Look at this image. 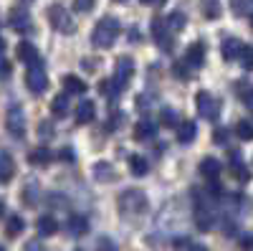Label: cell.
Here are the masks:
<instances>
[{
    "label": "cell",
    "mask_w": 253,
    "mask_h": 251,
    "mask_svg": "<svg viewBox=\"0 0 253 251\" xmlns=\"http://www.w3.org/2000/svg\"><path fill=\"white\" fill-rule=\"evenodd\" d=\"M119 31H122V26H119V20L114 15L101 18L96 23V28H94V33H91V44L96 49H112L117 44V38H119Z\"/></svg>",
    "instance_id": "1"
},
{
    "label": "cell",
    "mask_w": 253,
    "mask_h": 251,
    "mask_svg": "<svg viewBox=\"0 0 253 251\" xmlns=\"http://www.w3.org/2000/svg\"><path fill=\"white\" fill-rule=\"evenodd\" d=\"M117 203H119V211L126 213V216H142L147 211V205H150V203H147V196L142 191H137V188L122 191L119 198H117Z\"/></svg>",
    "instance_id": "2"
},
{
    "label": "cell",
    "mask_w": 253,
    "mask_h": 251,
    "mask_svg": "<svg viewBox=\"0 0 253 251\" xmlns=\"http://www.w3.org/2000/svg\"><path fill=\"white\" fill-rule=\"evenodd\" d=\"M26 87L31 89V94H43L48 89V74H46V66L43 61H33L28 64V71H26Z\"/></svg>",
    "instance_id": "3"
},
{
    "label": "cell",
    "mask_w": 253,
    "mask_h": 251,
    "mask_svg": "<svg viewBox=\"0 0 253 251\" xmlns=\"http://www.w3.org/2000/svg\"><path fill=\"white\" fill-rule=\"evenodd\" d=\"M152 38L157 41V46L162 49V51H172V46H175V38H172V28H170V23H167V18H152Z\"/></svg>",
    "instance_id": "4"
},
{
    "label": "cell",
    "mask_w": 253,
    "mask_h": 251,
    "mask_svg": "<svg viewBox=\"0 0 253 251\" xmlns=\"http://www.w3.org/2000/svg\"><path fill=\"white\" fill-rule=\"evenodd\" d=\"M48 20H51V26L58 31V33H74L76 31V23H74V18L71 13L63 8V5H51L48 8Z\"/></svg>",
    "instance_id": "5"
},
{
    "label": "cell",
    "mask_w": 253,
    "mask_h": 251,
    "mask_svg": "<svg viewBox=\"0 0 253 251\" xmlns=\"http://www.w3.org/2000/svg\"><path fill=\"white\" fill-rule=\"evenodd\" d=\"M195 104H198V114L203 117V119H210V122H215L218 117H220V104H218V99L210 94V92H198V97H195Z\"/></svg>",
    "instance_id": "6"
},
{
    "label": "cell",
    "mask_w": 253,
    "mask_h": 251,
    "mask_svg": "<svg viewBox=\"0 0 253 251\" xmlns=\"http://www.w3.org/2000/svg\"><path fill=\"white\" fill-rule=\"evenodd\" d=\"M5 127H8V132L15 137V140H20L26 135V112L18 107V104H13V107L8 109V114H5Z\"/></svg>",
    "instance_id": "7"
},
{
    "label": "cell",
    "mask_w": 253,
    "mask_h": 251,
    "mask_svg": "<svg viewBox=\"0 0 253 251\" xmlns=\"http://www.w3.org/2000/svg\"><path fill=\"white\" fill-rule=\"evenodd\" d=\"M8 23L18 33H31L33 31V18H31V13L26 8H13L10 15H8Z\"/></svg>",
    "instance_id": "8"
},
{
    "label": "cell",
    "mask_w": 253,
    "mask_h": 251,
    "mask_svg": "<svg viewBox=\"0 0 253 251\" xmlns=\"http://www.w3.org/2000/svg\"><path fill=\"white\" fill-rule=\"evenodd\" d=\"M132 76H134V61L126 58V56H122V58L117 61V66H114V79H117V84L124 89L126 84L132 81Z\"/></svg>",
    "instance_id": "9"
},
{
    "label": "cell",
    "mask_w": 253,
    "mask_h": 251,
    "mask_svg": "<svg viewBox=\"0 0 253 251\" xmlns=\"http://www.w3.org/2000/svg\"><path fill=\"white\" fill-rule=\"evenodd\" d=\"M185 64L190 66V69H200L203 64H205V46L200 44V41H195V44H190L187 46V51H185Z\"/></svg>",
    "instance_id": "10"
},
{
    "label": "cell",
    "mask_w": 253,
    "mask_h": 251,
    "mask_svg": "<svg viewBox=\"0 0 253 251\" xmlns=\"http://www.w3.org/2000/svg\"><path fill=\"white\" fill-rule=\"evenodd\" d=\"M213 211L205 205V203H195V226L200 228V231H210L213 228Z\"/></svg>",
    "instance_id": "11"
},
{
    "label": "cell",
    "mask_w": 253,
    "mask_h": 251,
    "mask_svg": "<svg viewBox=\"0 0 253 251\" xmlns=\"http://www.w3.org/2000/svg\"><path fill=\"white\" fill-rule=\"evenodd\" d=\"M66 231H69V236H74V239H79V236H84V234H89V218L74 213V216L66 221Z\"/></svg>",
    "instance_id": "12"
},
{
    "label": "cell",
    "mask_w": 253,
    "mask_h": 251,
    "mask_svg": "<svg viewBox=\"0 0 253 251\" xmlns=\"http://www.w3.org/2000/svg\"><path fill=\"white\" fill-rule=\"evenodd\" d=\"M243 49H246V46L241 44V41L230 36V38H225V41H223V46H220V56H223L225 61H236V58L243 53Z\"/></svg>",
    "instance_id": "13"
},
{
    "label": "cell",
    "mask_w": 253,
    "mask_h": 251,
    "mask_svg": "<svg viewBox=\"0 0 253 251\" xmlns=\"http://www.w3.org/2000/svg\"><path fill=\"white\" fill-rule=\"evenodd\" d=\"M96 119V104L91 99H84L76 107V124H89Z\"/></svg>",
    "instance_id": "14"
},
{
    "label": "cell",
    "mask_w": 253,
    "mask_h": 251,
    "mask_svg": "<svg viewBox=\"0 0 253 251\" xmlns=\"http://www.w3.org/2000/svg\"><path fill=\"white\" fill-rule=\"evenodd\" d=\"M223 173V165L215 160V157H203L200 160V175L208 178V180H218Z\"/></svg>",
    "instance_id": "15"
},
{
    "label": "cell",
    "mask_w": 253,
    "mask_h": 251,
    "mask_svg": "<svg viewBox=\"0 0 253 251\" xmlns=\"http://www.w3.org/2000/svg\"><path fill=\"white\" fill-rule=\"evenodd\" d=\"M228 170L238 183H248L251 180V170H248V165H243L238 152H233V162H228Z\"/></svg>",
    "instance_id": "16"
},
{
    "label": "cell",
    "mask_w": 253,
    "mask_h": 251,
    "mask_svg": "<svg viewBox=\"0 0 253 251\" xmlns=\"http://www.w3.org/2000/svg\"><path fill=\"white\" fill-rule=\"evenodd\" d=\"M157 135V124L152 119H139L134 124V140L137 142H144V140H152Z\"/></svg>",
    "instance_id": "17"
},
{
    "label": "cell",
    "mask_w": 253,
    "mask_h": 251,
    "mask_svg": "<svg viewBox=\"0 0 253 251\" xmlns=\"http://www.w3.org/2000/svg\"><path fill=\"white\" fill-rule=\"evenodd\" d=\"M195 137H198V124L193 119H185L177 124V142L180 145H190Z\"/></svg>",
    "instance_id": "18"
},
{
    "label": "cell",
    "mask_w": 253,
    "mask_h": 251,
    "mask_svg": "<svg viewBox=\"0 0 253 251\" xmlns=\"http://www.w3.org/2000/svg\"><path fill=\"white\" fill-rule=\"evenodd\" d=\"M15 175V160L8 152H0V183H10Z\"/></svg>",
    "instance_id": "19"
},
{
    "label": "cell",
    "mask_w": 253,
    "mask_h": 251,
    "mask_svg": "<svg viewBox=\"0 0 253 251\" xmlns=\"http://www.w3.org/2000/svg\"><path fill=\"white\" fill-rule=\"evenodd\" d=\"M51 160H53V152L46 148V145H41V148H36V150L28 155V162L36 165V167H46Z\"/></svg>",
    "instance_id": "20"
},
{
    "label": "cell",
    "mask_w": 253,
    "mask_h": 251,
    "mask_svg": "<svg viewBox=\"0 0 253 251\" xmlns=\"http://www.w3.org/2000/svg\"><path fill=\"white\" fill-rule=\"evenodd\" d=\"M71 109V101H69V92H63V94H56L53 101H51V112L53 117H66Z\"/></svg>",
    "instance_id": "21"
},
{
    "label": "cell",
    "mask_w": 253,
    "mask_h": 251,
    "mask_svg": "<svg viewBox=\"0 0 253 251\" xmlns=\"http://www.w3.org/2000/svg\"><path fill=\"white\" fill-rule=\"evenodd\" d=\"M18 58L23 61V64H33V61H38L41 56H38V49L33 46V44H28V41H23V44H18Z\"/></svg>",
    "instance_id": "22"
},
{
    "label": "cell",
    "mask_w": 253,
    "mask_h": 251,
    "mask_svg": "<svg viewBox=\"0 0 253 251\" xmlns=\"http://www.w3.org/2000/svg\"><path fill=\"white\" fill-rule=\"evenodd\" d=\"M129 170L134 178H144L147 173H150V162H147L144 155H132L129 157Z\"/></svg>",
    "instance_id": "23"
},
{
    "label": "cell",
    "mask_w": 253,
    "mask_h": 251,
    "mask_svg": "<svg viewBox=\"0 0 253 251\" xmlns=\"http://www.w3.org/2000/svg\"><path fill=\"white\" fill-rule=\"evenodd\" d=\"M36 228H38L41 236H53V234L58 231V221H56L53 216H41L38 223H36Z\"/></svg>",
    "instance_id": "24"
},
{
    "label": "cell",
    "mask_w": 253,
    "mask_h": 251,
    "mask_svg": "<svg viewBox=\"0 0 253 251\" xmlns=\"http://www.w3.org/2000/svg\"><path fill=\"white\" fill-rule=\"evenodd\" d=\"M124 89L119 87V84H117V79L112 76V79H104L101 84H99V94L101 97H109V99H117L119 94H122Z\"/></svg>",
    "instance_id": "25"
},
{
    "label": "cell",
    "mask_w": 253,
    "mask_h": 251,
    "mask_svg": "<svg viewBox=\"0 0 253 251\" xmlns=\"http://www.w3.org/2000/svg\"><path fill=\"white\" fill-rule=\"evenodd\" d=\"M63 89H66L69 94H84V92H86V81L74 76V74H69V76H63Z\"/></svg>",
    "instance_id": "26"
},
{
    "label": "cell",
    "mask_w": 253,
    "mask_h": 251,
    "mask_svg": "<svg viewBox=\"0 0 253 251\" xmlns=\"http://www.w3.org/2000/svg\"><path fill=\"white\" fill-rule=\"evenodd\" d=\"M236 135H238V140L251 142V140H253V122H251V119H241V122L236 124Z\"/></svg>",
    "instance_id": "27"
},
{
    "label": "cell",
    "mask_w": 253,
    "mask_h": 251,
    "mask_svg": "<svg viewBox=\"0 0 253 251\" xmlns=\"http://www.w3.org/2000/svg\"><path fill=\"white\" fill-rule=\"evenodd\" d=\"M23 228H26L23 218H20V216H10V218H8V228H5V234H8L10 239H15V236L23 234Z\"/></svg>",
    "instance_id": "28"
},
{
    "label": "cell",
    "mask_w": 253,
    "mask_h": 251,
    "mask_svg": "<svg viewBox=\"0 0 253 251\" xmlns=\"http://www.w3.org/2000/svg\"><path fill=\"white\" fill-rule=\"evenodd\" d=\"M94 175H96L99 180H114V178H117V173L112 170L109 162H96V165H94Z\"/></svg>",
    "instance_id": "29"
},
{
    "label": "cell",
    "mask_w": 253,
    "mask_h": 251,
    "mask_svg": "<svg viewBox=\"0 0 253 251\" xmlns=\"http://www.w3.org/2000/svg\"><path fill=\"white\" fill-rule=\"evenodd\" d=\"M167 23H170V28H172L175 33H180V31L185 28V23H187V18H185L182 10H175V13L167 15Z\"/></svg>",
    "instance_id": "30"
},
{
    "label": "cell",
    "mask_w": 253,
    "mask_h": 251,
    "mask_svg": "<svg viewBox=\"0 0 253 251\" xmlns=\"http://www.w3.org/2000/svg\"><path fill=\"white\" fill-rule=\"evenodd\" d=\"M236 92H238V97L246 101V107H251V109H253V87H251V84H246V81H238Z\"/></svg>",
    "instance_id": "31"
},
{
    "label": "cell",
    "mask_w": 253,
    "mask_h": 251,
    "mask_svg": "<svg viewBox=\"0 0 253 251\" xmlns=\"http://www.w3.org/2000/svg\"><path fill=\"white\" fill-rule=\"evenodd\" d=\"M160 122H162V127H177V124H180L175 109H162L160 112Z\"/></svg>",
    "instance_id": "32"
},
{
    "label": "cell",
    "mask_w": 253,
    "mask_h": 251,
    "mask_svg": "<svg viewBox=\"0 0 253 251\" xmlns=\"http://www.w3.org/2000/svg\"><path fill=\"white\" fill-rule=\"evenodd\" d=\"M203 13H205V18H220V5H218V0H205L203 3Z\"/></svg>",
    "instance_id": "33"
},
{
    "label": "cell",
    "mask_w": 253,
    "mask_h": 251,
    "mask_svg": "<svg viewBox=\"0 0 253 251\" xmlns=\"http://www.w3.org/2000/svg\"><path fill=\"white\" fill-rule=\"evenodd\" d=\"M241 66H243L246 71H253V49H251V46L243 49V53H241Z\"/></svg>",
    "instance_id": "34"
},
{
    "label": "cell",
    "mask_w": 253,
    "mask_h": 251,
    "mask_svg": "<svg viewBox=\"0 0 253 251\" xmlns=\"http://www.w3.org/2000/svg\"><path fill=\"white\" fill-rule=\"evenodd\" d=\"M96 251H119V249H117V244H114L112 239L101 236V239L96 241Z\"/></svg>",
    "instance_id": "35"
},
{
    "label": "cell",
    "mask_w": 253,
    "mask_h": 251,
    "mask_svg": "<svg viewBox=\"0 0 253 251\" xmlns=\"http://www.w3.org/2000/svg\"><path fill=\"white\" fill-rule=\"evenodd\" d=\"M74 8H76L79 13H89V10L94 8V0H74Z\"/></svg>",
    "instance_id": "36"
},
{
    "label": "cell",
    "mask_w": 253,
    "mask_h": 251,
    "mask_svg": "<svg viewBox=\"0 0 253 251\" xmlns=\"http://www.w3.org/2000/svg\"><path fill=\"white\" fill-rule=\"evenodd\" d=\"M38 135H41V137H51V135H53V127H51V122H41V127H38Z\"/></svg>",
    "instance_id": "37"
},
{
    "label": "cell",
    "mask_w": 253,
    "mask_h": 251,
    "mask_svg": "<svg viewBox=\"0 0 253 251\" xmlns=\"http://www.w3.org/2000/svg\"><path fill=\"white\" fill-rule=\"evenodd\" d=\"M213 140H215V145H225L228 142V130H215Z\"/></svg>",
    "instance_id": "38"
},
{
    "label": "cell",
    "mask_w": 253,
    "mask_h": 251,
    "mask_svg": "<svg viewBox=\"0 0 253 251\" xmlns=\"http://www.w3.org/2000/svg\"><path fill=\"white\" fill-rule=\"evenodd\" d=\"M230 8H233V13H236V15H243V13H246L243 0H233V3H230Z\"/></svg>",
    "instance_id": "39"
},
{
    "label": "cell",
    "mask_w": 253,
    "mask_h": 251,
    "mask_svg": "<svg viewBox=\"0 0 253 251\" xmlns=\"http://www.w3.org/2000/svg\"><path fill=\"white\" fill-rule=\"evenodd\" d=\"M142 5H150V8H160V5H165L167 0H139Z\"/></svg>",
    "instance_id": "40"
},
{
    "label": "cell",
    "mask_w": 253,
    "mask_h": 251,
    "mask_svg": "<svg viewBox=\"0 0 253 251\" xmlns=\"http://www.w3.org/2000/svg\"><path fill=\"white\" fill-rule=\"evenodd\" d=\"M241 249H243V251H253V236H246V239L241 241Z\"/></svg>",
    "instance_id": "41"
},
{
    "label": "cell",
    "mask_w": 253,
    "mask_h": 251,
    "mask_svg": "<svg viewBox=\"0 0 253 251\" xmlns=\"http://www.w3.org/2000/svg\"><path fill=\"white\" fill-rule=\"evenodd\" d=\"M0 76H10V64L8 61H0Z\"/></svg>",
    "instance_id": "42"
},
{
    "label": "cell",
    "mask_w": 253,
    "mask_h": 251,
    "mask_svg": "<svg viewBox=\"0 0 253 251\" xmlns=\"http://www.w3.org/2000/svg\"><path fill=\"white\" fill-rule=\"evenodd\" d=\"M185 251H208V246H203V244H187Z\"/></svg>",
    "instance_id": "43"
},
{
    "label": "cell",
    "mask_w": 253,
    "mask_h": 251,
    "mask_svg": "<svg viewBox=\"0 0 253 251\" xmlns=\"http://www.w3.org/2000/svg\"><path fill=\"white\" fill-rule=\"evenodd\" d=\"M26 251H43V246H41L38 241H31V244L26 246Z\"/></svg>",
    "instance_id": "44"
},
{
    "label": "cell",
    "mask_w": 253,
    "mask_h": 251,
    "mask_svg": "<svg viewBox=\"0 0 253 251\" xmlns=\"http://www.w3.org/2000/svg\"><path fill=\"white\" fill-rule=\"evenodd\" d=\"M58 157H61V160H74V152H71V150H61Z\"/></svg>",
    "instance_id": "45"
},
{
    "label": "cell",
    "mask_w": 253,
    "mask_h": 251,
    "mask_svg": "<svg viewBox=\"0 0 253 251\" xmlns=\"http://www.w3.org/2000/svg\"><path fill=\"white\" fill-rule=\"evenodd\" d=\"M3 211H5V203H3V201H0V216H3Z\"/></svg>",
    "instance_id": "46"
},
{
    "label": "cell",
    "mask_w": 253,
    "mask_h": 251,
    "mask_svg": "<svg viewBox=\"0 0 253 251\" xmlns=\"http://www.w3.org/2000/svg\"><path fill=\"white\" fill-rule=\"evenodd\" d=\"M3 49H5V41H3V38H0V53H3Z\"/></svg>",
    "instance_id": "47"
},
{
    "label": "cell",
    "mask_w": 253,
    "mask_h": 251,
    "mask_svg": "<svg viewBox=\"0 0 253 251\" xmlns=\"http://www.w3.org/2000/svg\"><path fill=\"white\" fill-rule=\"evenodd\" d=\"M251 28H253V15H251Z\"/></svg>",
    "instance_id": "48"
},
{
    "label": "cell",
    "mask_w": 253,
    "mask_h": 251,
    "mask_svg": "<svg viewBox=\"0 0 253 251\" xmlns=\"http://www.w3.org/2000/svg\"><path fill=\"white\" fill-rule=\"evenodd\" d=\"M0 251H5V246H0Z\"/></svg>",
    "instance_id": "49"
},
{
    "label": "cell",
    "mask_w": 253,
    "mask_h": 251,
    "mask_svg": "<svg viewBox=\"0 0 253 251\" xmlns=\"http://www.w3.org/2000/svg\"><path fill=\"white\" fill-rule=\"evenodd\" d=\"M0 26H3V18H0Z\"/></svg>",
    "instance_id": "50"
},
{
    "label": "cell",
    "mask_w": 253,
    "mask_h": 251,
    "mask_svg": "<svg viewBox=\"0 0 253 251\" xmlns=\"http://www.w3.org/2000/svg\"><path fill=\"white\" fill-rule=\"evenodd\" d=\"M119 3H122V0H119Z\"/></svg>",
    "instance_id": "51"
},
{
    "label": "cell",
    "mask_w": 253,
    "mask_h": 251,
    "mask_svg": "<svg viewBox=\"0 0 253 251\" xmlns=\"http://www.w3.org/2000/svg\"><path fill=\"white\" fill-rule=\"evenodd\" d=\"M79 251H81V249H79Z\"/></svg>",
    "instance_id": "52"
}]
</instances>
